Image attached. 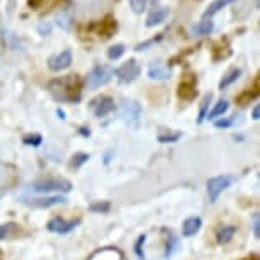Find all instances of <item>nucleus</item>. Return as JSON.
Masks as SVG:
<instances>
[{
  "label": "nucleus",
  "mask_w": 260,
  "mask_h": 260,
  "mask_svg": "<svg viewBox=\"0 0 260 260\" xmlns=\"http://www.w3.org/2000/svg\"><path fill=\"white\" fill-rule=\"evenodd\" d=\"M50 92L56 101L78 102L82 95V80L78 75H67L50 82Z\"/></svg>",
  "instance_id": "f257e3e1"
},
{
  "label": "nucleus",
  "mask_w": 260,
  "mask_h": 260,
  "mask_svg": "<svg viewBox=\"0 0 260 260\" xmlns=\"http://www.w3.org/2000/svg\"><path fill=\"white\" fill-rule=\"evenodd\" d=\"M112 75H114V72H112L109 67H104V65L95 67L94 70L87 75V87H89L90 90H95V89H99V87H104L106 83L111 82Z\"/></svg>",
  "instance_id": "f03ea898"
},
{
  "label": "nucleus",
  "mask_w": 260,
  "mask_h": 260,
  "mask_svg": "<svg viewBox=\"0 0 260 260\" xmlns=\"http://www.w3.org/2000/svg\"><path fill=\"white\" fill-rule=\"evenodd\" d=\"M141 73V67L140 63L135 60V58H131V60H127L126 63H122V65L117 68L114 72V75L117 77V80L121 83H131L133 80L138 78V75Z\"/></svg>",
  "instance_id": "7ed1b4c3"
},
{
  "label": "nucleus",
  "mask_w": 260,
  "mask_h": 260,
  "mask_svg": "<svg viewBox=\"0 0 260 260\" xmlns=\"http://www.w3.org/2000/svg\"><path fill=\"white\" fill-rule=\"evenodd\" d=\"M121 117L127 122V126L138 127L141 119V106L136 101H124L121 106Z\"/></svg>",
  "instance_id": "20e7f679"
},
{
  "label": "nucleus",
  "mask_w": 260,
  "mask_h": 260,
  "mask_svg": "<svg viewBox=\"0 0 260 260\" xmlns=\"http://www.w3.org/2000/svg\"><path fill=\"white\" fill-rule=\"evenodd\" d=\"M32 189L38 190V192H68L72 189V184L68 180H61V179H50V180H43V182H36L32 184Z\"/></svg>",
  "instance_id": "39448f33"
},
{
  "label": "nucleus",
  "mask_w": 260,
  "mask_h": 260,
  "mask_svg": "<svg viewBox=\"0 0 260 260\" xmlns=\"http://www.w3.org/2000/svg\"><path fill=\"white\" fill-rule=\"evenodd\" d=\"M177 95L182 101H192L198 95V78H196V75H184L179 83Z\"/></svg>",
  "instance_id": "423d86ee"
},
{
  "label": "nucleus",
  "mask_w": 260,
  "mask_h": 260,
  "mask_svg": "<svg viewBox=\"0 0 260 260\" xmlns=\"http://www.w3.org/2000/svg\"><path fill=\"white\" fill-rule=\"evenodd\" d=\"M230 184H232V177H228V175H219V177L209 179V182H208L209 199L211 201H216L224 189L230 187Z\"/></svg>",
  "instance_id": "0eeeda50"
},
{
  "label": "nucleus",
  "mask_w": 260,
  "mask_h": 260,
  "mask_svg": "<svg viewBox=\"0 0 260 260\" xmlns=\"http://www.w3.org/2000/svg\"><path fill=\"white\" fill-rule=\"evenodd\" d=\"M72 60H73L72 51L65 50V51L58 53V55L50 56L48 67H50V70H53V72H61V70H67V68L72 65Z\"/></svg>",
  "instance_id": "6e6552de"
},
{
  "label": "nucleus",
  "mask_w": 260,
  "mask_h": 260,
  "mask_svg": "<svg viewBox=\"0 0 260 260\" xmlns=\"http://www.w3.org/2000/svg\"><path fill=\"white\" fill-rule=\"evenodd\" d=\"M65 201L67 199L61 198V196H50V198L43 196V198H24L22 203L31 206V208H51V206L65 203Z\"/></svg>",
  "instance_id": "1a4fd4ad"
},
{
  "label": "nucleus",
  "mask_w": 260,
  "mask_h": 260,
  "mask_svg": "<svg viewBox=\"0 0 260 260\" xmlns=\"http://www.w3.org/2000/svg\"><path fill=\"white\" fill-rule=\"evenodd\" d=\"M90 109L94 111L95 117H104L114 111V101L111 97H99V99L92 101Z\"/></svg>",
  "instance_id": "9d476101"
},
{
  "label": "nucleus",
  "mask_w": 260,
  "mask_h": 260,
  "mask_svg": "<svg viewBox=\"0 0 260 260\" xmlns=\"http://www.w3.org/2000/svg\"><path fill=\"white\" fill-rule=\"evenodd\" d=\"M116 32H117V21H116V17L111 16V14H107V16L99 22V26H97V34L102 36L104 39H109L111 36H114Z\"/></svg>",
  "instance_id": "9b49d317"
},
{
  "label": "nucleus",
  "mask_w": 260,
  "mask_h": 260,
  "mask_svg": "<svg viewBox=\"0 0 260 260\" xmlns=\"http://www.w3.org/2000/svg\"><path fill=\"white\" fill-rule=\"evenodd\" d=\"M78 223H80V219H75V221H65L63 218H55L48 223V230L53 233H68V232H72Z\"/></svg>",
  "instance_id": "f8f14e48"
},
{
  "label": "nucleus",
  "mask_w": 260,
  "mask_h": 260,
  "mask_svg": "<svg viewBox=\"0 0 260 260\" xmlns=\"http://www.w3.org/2000/svg\"><path fill=\"white\" fill-rule=\"evenodd\" d=\"M169 16H170V9H167V7L155 9V11H151L150 16L146 17V27L160 26V24H164L167 19H169Z\"/></svg>",
  "instance_id": "ddd939ff"
},
{
  "label": "nucleus",
  "mask_w": 260,
  "mask_h": 260,
  "mask_svg": "<svg viewBox=\"0 0 260 260\" xmlns=\"http://www.w3.org/2000/svg\"><path fill=\"white\" fill-rule=\"evenodd\" d=\"M89 260H126V258H124V255H122L121 250L107 247V248L97 250Z\"/></svg>",
  "instance_id": "4468645a"
},
{
  "label": "nucleus",
  "mask_w": 260,
  "mask_h": 260,
  "mask_svg": "<svg viewBox=\"0 0 260 260\" xmlns=\"http://www.w3.org/2000/svg\"><path fill=\"white\" fill-rule=\"evenodd\" d=\"M170 75L172 70L169 67L161 65V63H153L148 70V77L153 78V80H167V78H170Z\"/></svg>",
  "instance_id": "2eb2a0df"
},
{
  "label": "nucleus",
  "mask_w": 260,
  "mask_h": 260,
  "mask_svg": "<svg viewBox=\"0 0 260 260\" xmlns=\"http://www.w3.org/2000/svg\"><path fill=\"white\" fill-rule=\"evenodd\" d=\"M213 31H214V22L211 19H203L201 22L194 24L192 29H190L192 36H208Z\"/></svg>",
  "instance_id": "dca6fc26"
},
{
  "label": "nucleus",
  "mask_w": 260,
  "mask_h": 260,
  "mask_svg": "<svg viewBox=\"0 0 260 260\" xmlns=\"http://www.w3.org/2000/svg\"><path fill=\"white\" fill-rule=\"evenodd\" d=\"M257 97H258V78H255V87H253V89H248V90L242 92V94L237 97V102L240 106H247L252 101L257 99Z\"/></svg>",
  "instance_id": "f3484780"
},
{
  "label": "nucleus",
  "mask_w": 260,
  "mask_h": 260,
  "mask_svg": "<svg viewBox=\"0 0 260 260\" xmlns=\"http://www.w3.org/2000/svg\"><path fill=\"white\" fill-rule=\"evenodd\" d=\"M233 2H237V0H214V2L209 4V7L204 11L203 19H211L214 14H218L221 9H224V7L230 6V4H233Z\"/></svg>",
  "instance_id": "a211bd4d"
},
{
  "label": "nucleus",
  "mask_w": 260,
  "mask_h": 260,
  "mask_svg": "<svg viewBox=\"0 0 260 260\" xmlns=\"http://www.w3.org/2000/svg\"><path fill=\"white\" fill-rule=\"evenodd\" d=\"M201 218H189L185 219L184 226H182V235L184 237H194L196 233L201 230Z\"/></svg>",
  "instance_id": "6ab92c4d"
},
{
  "label": "nucleus",
  "mask_w": 260,
  "mask_h": 260,
  "mask_svg": "<svg viewBox=\"0 0 260 260\" xmlns=\"http://www.w3.org/2000/svg\"><path fill=\"white\" fill-rule=\"evenodd\" d=\"M230 55H232V50H230V45L228 41H219L216 43L214 48H213V58L214 60H224V58H228Z\"/></svg>",
  "instance_id": "aec40b11"
},
{
  "label": "nucleus",
  "mask_w": 260,
  "mask_h": 260,
  "mask_svg": "<svg viewBox=\"0 0 260 260\" xmlns=\"http://www.w3.org/2000/svg\"><path fill=\"white\" fill-rule=\"evenodd\" d=\"M240 75H242V70H240V68H232V70H230L226 75L221 78V82H219V89L223 90V89H226V87H230L233 82L238 80Z\"/></svg>",
  "instance_id": "412c9836"
},
{
  "label": "nucleus",
  "mask_w": 260,
  "mask_h": 260,
  "mask_svg": "<svg viewBox=\"0 0 260 260\" xmlns=\"http://www.w3.org/2000/svg\"><path fill=\"white\" fill-rule=\"evenodd\" d=\"M228 107H230L228 101H224V99L218 101V104H214V107L208 112V114H206V117H208V119H216V117L223 116L224 112L228 111Z\"/></svg>",
  "instance_id": "4be33fe9"
},
{
  "label": "nucleus",
  "mask_w": 260,
  "mask_h": 260,
  "mask_svg": "<svg viewBox=\"0 0 260 260\" xmlns=\"http://www.w3.org/2000/svg\"><path fill=\"white\" fill-rule=\"evenodd\" d=\"M237 233V226H223V228H219L218 230V233H216V238H218V242L219 243H228L230 240L233 238V235Z\"/></svg>",
  "instance_id": "5701e85b"
},
{
  "label": "nucleus",
  "mask_w": 260,
  "mask_h": 260,
  "mask_svg": "<svg viewBox=\"0 0 260 260\" xmlns=\"http://www.w3.org/2000/svg\"><path fill=\"white\" fill-rule=\"evenodd\" d=\"M211 101H213V95L211 94H208L203 99V102H201V111H199V117H198V122L201 124L204 119H206V112H208V107H209V104H211Z\"/></svg>",
  "instance_id": "b1692460"
},
{
  "label": "nucleus",
  "mask_w": 260,
  "mask_h": 260,
  "mask_svg": "<svg viewBox=\"0 0 260 260\" xmlns=\"http://www.w3.org/2000/svg\"><path fill=\"white\" fill-rule=\"evenodd\" d=\"M126 48L124 45H114L109 48V51H107V56H109V60H117V58H121L124 55Z\"/></svg>",
  "instance_id": "393cba45"
},
{
  "label": "nucleus",
  "mask_w": 260,
  "mask_h": 260,
  "mask_svg": "<svg viewBox=\"0 0 260 260\" xmlns=\"http://www.w3.org/2000/svg\"><path fill=\"white\" fill-rule=\"evenodd\" d=\"M146 4H148V0H129V6L133 9L135 14H141L146 9Z\"/></svg>",
  "instance_id": "a878e982"
},
{
  "label": "nucleus",
  "mask_w": 260,
  "mask_h": 260,
  "mask_svg": "<svg viewBox=\"0 0 260 260\" xmlns=\"http://www.w3.org/2000/svg\"><path fill=\"white\" fill-rule=\"evenodd\" d=\"M161 36H164V34H158V36H156V38H151V39H148V41L140 43V45H136L135 51H143V50H146V48H150L151 45H155V43H158L160 39H161Z\"/></svg>",
  "instance_id": "bb28decb"
},
{
  "label": "nucleus",
  "mask_w": 260,
  "mask_h": 260,
  "mask_svg": "<svg viewBox=\"0 0 260 260\" xmlns=\"http://www.w3.org/2000/svg\"><path fill=\"white\" fill-rule=\"evenodd\" d=\"M180 138V133H167V135H160L158 141L160 143H174Z\"/></svg>",
  "instance_id": "cd10ccee"
},
{
  "label": "nucleus",
  "mask_w": 260,
  "mask_h": 260,
  "mask_svg": "<svg viewBox=\"0 0 260 260\" xmlns=\"http://www.w3.org/2000/svg\"><path fill=\"white\" fill-rule=\"evenodd\" d=\"M87 160H89V155L87 153H77L72 160V167L73 169H78V167H80L82 164H85Z\"/></svg>",
  "instance_id": "c85d7f7f"
},
{
  "label": "nucleus",
  "mask_w": 260,
  "mask_h": 260,
  "mask_svg": "<svg viewBox=\"0 0 260 260\" xmlns=\"http://www.w3.org/2000/svg\"><path fill=\"white\" fill-rule=\"evenodd\" d=\"M43 138L39 135H29L24 138V145H29V146H39L41 145Z\"/></svg>",
  "instance_id": "c756f323"
},
{
  "label": "nucleus",
  "mask_w": 260,
  "mask_h": 260,
  "mask_svg": "<svg viewBox=\"0 0 260 260\" xmlns=\"http://www.w3.org/2000/svg\"><path fill=\"white\" fill-rule=\"evenodd\" d=\"M109 209H111V204L109 203H97V204H92L90 206L92 213H107Z\"/></svg>",
  "instance_id": "7c9ffc66"
},
{
  "label": "nucleus",
  "mask_w": 260,
  "mask_h": 260,
  "mask_svg": "<svg viewBox=\"0 0 260 260\" xmlns=\"http://www.w3.org/2000/svg\"><path fill=\"white\" fill-rule=\"evenodd\" d=\"M253 237L255 238L260 237V214L258 213L253 214Z\"/></svg>",
  "instance_id": "2f4dec72"
},
{
  "label": "nucleus",
  "mask_w": 260,
  "mask_h": 260,
  "mask_svg": "<svg viewBox=\"0 0 260 260\" xmlns=\"http://www.w3.org/2000/svg\"><path fill=\"white\" fill-rule=\"evenodd\" d=\"M145 235H141V237L138 238V243H136V255H138L140 258H145L143 255V243H145Z\"/></svg>",
  "instance_id": "473e14b6"
},
{
  "label": "nucleus",
  "mask_w": 260,
  "mask_h": 260,
  "mask_svg": "<svg viewBox=\"0 0 260 260\" xmlns=\"http://www.w3.org/2000/svg\"><path fill=\"white\" fill-rule=\"evenodd\" d=\"M45 2L46 0H27V6L34 9V11H39V9L45 7Z\"/></svg>",
  "instance_id": "72a5a7b5"
},
{
  "label": "nucleus",
  "mask_w": 260,
  "mask_h": 260,
  "mask_svg": "<svg viewBox=\"0 0 260 260\" xmlns=\"http://www.w3.org/2000/svg\"><path fill=\"white\" fill-rule=\"evenodd\" d=\"M11 230H12V224H2V226H0V240L6 238L7 235L11 233Z\"/></svg>",
  "instance_id": "f704fd0d"
},
{
  "label": "nucleus",
  "mask_w": 260,
  "mask_h": 260,
  "mask_svg": "<svg viewBox=\"0 0 260 260\" xmlns=\"http://www.w3.org/2000/svg\"><path fill=\"white\" fill-rule=\"evenodd\" d=\"M232 124H233L232 119H219V121L214 122L216 127H228V126H232Z\"/></svg>",
  "instance_id": "c9c22d12"
},
{
  "label": "nucleus",
  "mask_w": 260,
  "mask_h": 260,
  "mask_svg": "<svg viewBox=\"0 0 260 260\" xmlns=\"http://www.w3.org/2000/svg\"><path fill=\"white\" fill-rule=\"evenodd\" d=\"M258 117H260V107H258V106H255V107H253V111H252V119L257 121Z\"/></svg>",
  "instance_id": "e433bc0d"
},
{
  "label": "nucleus",
  "mask_w": 260,
  "mask_h": 260,
  "mask_svg": "<svg viewBox=\"0 0 260 260\" xmlns=\"http://www.w3.org/2000/svg\"><path fill=\"white\" fill-rule=\"evenodd\" d=\"M39 31H41L43 34H48V32L51 31V26H50V24H46V26L43 24V26H39Z\"/></svg>",
  "instance_id": "4c0bfd02"
},
{
  "label": "nucleus",
  "mask_w": 260,
  "mask_h": 260,
  "mask_svg": "<svg viewBox=\"0 0 260 260\" xmlns=\"http://www.w3.org/2000/svg\"><path fill=\"white\" fill-rule=\"evenodd\" d=\"M247 260H257V255H253L252 258H247Z\"/></svg>",
  "instance_id": "58836bf2"
}]
</instances>
